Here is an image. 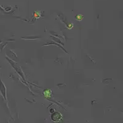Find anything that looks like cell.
<instances>
[{"mask_svg": "<svg viewBox=\"0 0 123 123\" xmlns=\"http://www.w3.org/2000/svg\"><path fill=\"white\" fill-rule=\"evenodd\" d=\"M62 116L60 113H55L52 115V119L54 121H59L62 119Z\"/></svg>", "mask_w": 123, "mask_h": 123, "instance_id": "1", "label": "cell"}, {"mask_svg": "<svg viewBox=\"0 0 123 123\" xmlns=\"http://www.w3.org/2000/svg\"><path fill=\"white\" fill-rule=\"evenodd\" d=\"M43 94L46 97H50V95H51V94H52V92H51L50 90L46 89L44 91Z\"/></svg>", "mask_w": 123, "mask_h": 123, "instance_id": "2", "label": "cell"}, {"mask_svg": "<svg viewBox=\"0 0 123 123\" xmlns=\"http://www.w3.org/2000/svg\"><path fill=\"white\" fill-rule=\"evenodd\" d=\"M76 18L77 20H81L83 19V16L81 15H78L76 17Z\"/></svg>", "mask_w": 123, "mask_h": 123, "instance_id": "3", "label": "cell"}]
</instances>
